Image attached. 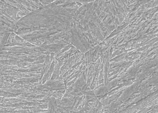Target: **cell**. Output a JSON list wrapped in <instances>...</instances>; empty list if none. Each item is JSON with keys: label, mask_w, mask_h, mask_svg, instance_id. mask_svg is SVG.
I'll use <instances>...</instances> for the list:
<instances>
[{"label": "cell", "mask_w": 158, "mask_h": 113, "mask_svg": "<svg viewBox=\"0 0 158 113\" xmlns=\"http://www.w3.org/2000/svg\"><path fill=\"white\" fill-rule=\"evenodd\" d=\"M50 97L41 94H13L1 91V113L51 112Z\"/></svg>", "instance_id": "cell-2"}, {"label": "cell", "mask_w": 158, "mask_h": 113, "mask_svg": "<svg viewBox=\"0 0 158 113\" xmlns=\"http://www.w3.org/2000/svg\"><path fill=\"white\" fill-rule=\"evenodd\" d=\"M24 16L18 9L1 1V32H14L17 22Z\"/></svg>", "instance_id": "cell-3"}, {"label": "cell", "mask_w": 158, "mask_h": 113, "mask_svg": "<svg viewBox=\"0 0 158 113\" xmlns=\"http://www.w3.org/2000/svg\"><path fill=\"white\" fill-rule=\"evenodd\" d=\"M77 10L71 1H53L20 19L14 33L42 48L58 45L71 36Z\"/></svg>", "instance_id": "cell-1"}]
</instances>
